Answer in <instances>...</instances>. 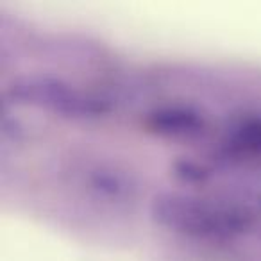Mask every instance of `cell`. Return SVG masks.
<instances>
[{
    "instance_id": "1",
    "label": "cell",
    "mask_w": 261,
    "mask_h": 261,
    "mask_svg": "<svg viewBox=\"0 0 261 261\" xmlns=\"http://www.w3.org/2000/svg\"><path fill=\"white\" fill-rule=\"evenodd\" d=\"M0 190L158 261H261V72L0 20Z\"/></svg>"
}]
</instances>
